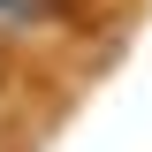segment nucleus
I'll use <instances>...</instances> for the list:
<instances>
[{"instance_id":"nucleus-1","label":"nucleus","mask_w":152,"mask_h":152,"mask_svg":"<svg viewBox=\"0 0 152 152\" xmlns=\"http://www.w3.org/2000/svg\"><path fill=\"white\" fill-rule=\"evenodd\" d=\"M61 8H69V0H0V23H8V31H38V23L61 15Z\"/></svg>"}]
</instances>
